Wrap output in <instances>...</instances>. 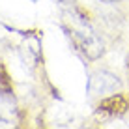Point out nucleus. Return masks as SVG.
Listing matches in <instances>:
<instances>
[{"label": "nucleus", "instance_id": "nucleus-2", "mask_svg": "<svg viewBox=\"0 0 129 129\" xmlns=\"http://www.w3.org/2000/svg\"><path fill=\"white\" fill-rule=\"evenodd\" d=\"M120 88H122L120 79L107 69L94 71L88 79V95L90 97H107L120 92Z\"/></svg>", "mask_w": 129, "mask_h": 129}, {"label": "nucleus", "instance_id": "nucleus-3", "mask_svg": "<svg viewBox=\"0 0 129 129\" xmlns=\"http://www.w3.org/2000/svg\"><path fill=\"white\" fill-rule=\"evenodd\" d=\"M97 109H99L101 114H107V116H122L127 110V101L120 94H110L105 99H101Z\"/></svg>", "mask_w": 129, "mask_h": 129}, {"label": "nucleus", "instance_id": "nucleus-4", "mask_svg": "<svg viewBox=\"0 0 129 129\" xmlns=\"http://www.w3.org/2000/svg\"><path fill=\"white\" fill-rule=\"evenodd\" d=\"M11 123L8 122V120H4V118H0V127H10Z\"/></svg>", "mask_w": 129, "mask_h": 129}, {"label": "nucleus", "instance_id": "nucleus-6", "mask_svg": "<svg viewBox=\"0 0 129 129\" xmlns=\"http://www.w3.org/2000/svg\"><path fill=\"white\" fill-rule=\"evenodd\" d=\"M52 2H56V4H62V2H64V0H52Z\"/></svg>", "mask_w": 129, "mask_h": 129}, {"label": "nucleus", "instance_id": "nucleus-1", "mask_svg": "<svg viewBox=\"0 0 129 129\" xmlns=\"http://www.w3.org/2000/svg\"><path fill=\"white\" fill-rule=\"evenodd\" d=\"M68 36L73 41V45L77 47V51L81 52L84 58L88 60H97L103 56L105 45L101 41V38L94 30L90 28V24L84 21H71V26L68 28Z\"/></svg>", "mask_w": 129, "mask_h": 129}, {"label": "nucleus", "instance_id": "nucleus-5", "mask_svg": "<svg viewBox=\"0 0 129 129\" xmlns=\"http://www.w3.org/2000/svg\"><path fill=\"white\" fill-rule=\"evenodd\" d=\"M101 2H105V4H116V2H122V0H101Z\"/></svg>", "mask_w": 129, "mask_h": 129}, {"label": "nucleus", "instance_id": "nucleus-7", "mask_svg": "<svg viewBox=\"0 0 129 129\" xmlns=\"http://www.w3.org/2000/svg\"><path fill=\"white\" fill-rule=\"evenodd\" d=\"M127 71H129V56H127Z\"/></svg>", "mask_w": 129, "mask_h": 129}]
</instances>
